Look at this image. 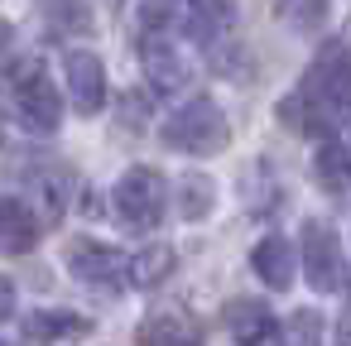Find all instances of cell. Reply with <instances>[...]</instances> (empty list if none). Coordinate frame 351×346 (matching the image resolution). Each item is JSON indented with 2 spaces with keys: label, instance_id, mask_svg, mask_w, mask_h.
Instances as JSON below:
<instances>
[{
  "label": "cell",
  "instance_id": "6da1fadb",
  "mask_svg": "<svg viewBox=\"0 0 351 346\" xmlns=\"http://www.w3.org/2000/svg\"><path fill=\"white\" fill-rule=\"evenodd\" d=\"M159 140H164L169 149H188V154H217V149H226L231 125H226V116L217 111V101H188V106H178V111L164 121Z\"/></svg>",
  "mask_w": 351,
  "mask_h": 346
},
{
  "label": "cell",
  "instance_id": "7a4b0ae2",
  "mask_svg": "<svg viewBox=\"0 0 351 346\" xmlns=\"http://www.w3.org/2000/svg\"><path fill=\"white\" fill-rule=\"evenodd\" d=\"M164 207H169V193L154 169H130L116 183V212L130 231H154L164 221Z\"/></svg>",
  "mask_w": 351,
  "mask_h": 346
},
{
  "label": "cell",
  "instance_id": "3957f363",
  "mask_svg": "<svg viewBox=\"0 0 351 346\" xmlns=\"http://www.w3.org/2000/svg\"><path fill=\"white\" fill-rule=\"evenodd\" d=\"M10 82H15V116L25 121V130H39V135L58 130V121H63V101H58V92L49 87V77L39 73V63L15 68Z\"/></svg>",
  "mask_w": 351,
  "mask_h": 346
},
{
  "label": "cell",
  "instance_id": "277c9868",
  "mask_svg": "<svg viewBox=\"0 0 351 346\" xmlns=\"http://www.w3.org/2000/svg\"><path fill=\"white\" fill-rule=\"evenodd\" d=\"M63 82H68V97H73V106H77L82 116H97V111L106 106V68H101L97 53L73 49V53L63 58Z\"/></svg>",
  "mask_w": 351,
  "mask_h": 346
},
{
  "label": "cell",
  "instance_id": "5b68a950",
  "mask_svg": "<svg viewBox=\"0 0 351 346\" xmlns=\"http://www.w3.org/2000/svg\"><path fill=\"white\" fill-rule=\"evenodd\" d=\"M298 255H303V274H308L313 288H322V293L337 288V279H341V240H337L322 221H308V226H303Z\"/></svg>",
  "mask_w": 351,
  "mask_h": 346
},
{
  "label": "cell",
  "instance_id": "8992f818",
  "mask_svg": "<svg viewBox=\"0 0 351 346\" xmlns=\"http://www.w3.org/2000/svg\"><path fill=\"white\" fill-rule=\"evenodd\" d=\"M68 269L77 274V279H87V284H121V269L130 274V260H121V250L116 245H106V240H73L68 245Z\"/></svg>",
  "mask_w": 351,
  "mask_h": 346
},
{
  "label": "cell",
  "instance_id": "52a82bcc",
  "mask_svg": "<svg viewBox=\"0 0 351 346\" xmlns=\"http://www.w3.org/2000/svg\"><path fill=\"white\" fill-rule=\"evenodd\" d=\"M226 332L241 346H260L265 336H274V312L260 298H231L226 303Z\"/></svg>",
  "mask_w": 351,
  "mask_h": 346
},
{
  "label": "cell",
  "instance_id": "ba28073f",
  "mask_svg": "<svg viewBox=\"0 0 351 346\" xmlns=\"http://www.w3.org/2000/svg\"><path fill=\"white\" fill-rule=\"evenodd\" d=\"M250 269L269 284V288H289L293 284V269H298V260H293V250H289V240H279V236H265V240H255V250H250Z\"/></svg>",
  "mask_w": 351,
  "mask_h": 346
},
{
  "label": "cell",
  "instance_id": "9c48e42d",
  "mask_svg": "<svg viewBox=\"0 0 351 346\" xmlns=\"http://www.w3.org/2000/svg\"><path fill=\"white\" fill-rule=\"evenodd\" d=\"M313 87L327 97V101H346L351 97V58L341 44L322 49V58L313 63Z\"/></svg>",
  "mask_w": 351,
  "mask_h": 346
},
{
  "label": "cell",
  "instance_id": "30bf717a",
  "mask_svg": "<svg viewBox=\"0 0 351 346\" xmlns=\"http://www.w3.org/2000/svg\"><path fill=\"white\" fill-rule=\"evenodd\" d=\"M29 212L44 217V221H58L68 212V178L58 169H39L29 178Z\"/></svg>",
  "mask_w": 351,
  "mask_h": 346
},
{
  "label": "cell",
  "instance_id": "8fae6325",
  "mask_svg": "<svg viewBox=\"0 0 351 346\" xmlns=\"http://www.w3.org/2000/svg\"><path fill=\"white\" fill-rule=\"evenodd\" d=\"M39 217L20 202V197H5V250H15V255H25V250H34V240H39V226H34Z\"/></svg>",
  "mask_w": 351,
  "mask_h": 346
},
{
  "label": "cell",
  "instance_id": "7c38bea8",
  "mask_svg": "<svg viewBox=\"0 0 351 346\" xmlns=\"http://www.w3.org/2000/svg\"><path fill=\"white\" fill-rule=\"evenodd\" d=\"M173 269H178V260H173L169 245H145V250L130 260V279H135L140 288H159Z\"/></svg>",
  "mask_w": 351,
  "mask_h": 346
},
{
  "label": "cell",
  "instance_id": "4fadbf2b",
  "mask_svg": "<svg viewBox=\"0 0 351 346\" xmlns=\"http://www.w3.org/2000/svg\"><path fill=\"white\" fill-rule=\"evenodd\" d=\"M145 77H149L154 92H178L183 87V68H178V58L164 44H149L145 49Z\"/></svg>",
  "mask_w": 351,
  "mask_h": 346
},
{
  "label": "cell",
  "instance_id": "5bb4252c",
  "mask_svg": "<svg viewBox=\"0 0 351 346\" xmlns=\"http://www.w3.org/2000/svg\"><path fill=\"white\" fill-rule=\"evenodd\" d=\"M212 202H217V188H212V178H202V173H188V178L178 183V212H183V221H202V217L212 212Z\"/></svg>",
  "mask_w": 351,
  "mask_h": 346
},
{
  "label": "cell",
  "instance_id": "9a60e30c",
  "mask_svg": "<svg viewBox=\"0 0 351 346\" xmlns=\"http://www.w3.org/2000/svg\"><path fill=\"white\" fill-rule=\"evenodd\" d=\"M317 178H322V188L341 193V188L351 183V149L337 145V140H327V145L317 149Z\"/></svg>",
  "mask_w": 351,
  "mask_h": 346
},
{
  "label": "cell",
  "instance_id": "2e32d148",
  "mask_svg": "<svg viewBox=\"0 0 351 346\" xmlns=\"http://www.w3.org/2000/svg\"><path fill=\"white\" fill-rule=\"evenodd\" d=\"M327 5H332V0H279V20L293 34H313V29H322Z\"/></svg>",
  "mask_w": 351,
  "mask_h": 346
},
{
  "label": "cell",
  "instance_id": "e0dca14e",
  "mask_svg": "<svg viewBox=\"0 0 351 346\" xmlns=\"http://www.w3.org/2000/svg\"><path fill=\"white\" fill-rule=\"evenodd\" d=\"M87 327H92V322H87V317H77V312H34V317H29L34 341H63V336L87 332Z\"/></svg>",
  "mask_w": 351,
  "mask_h": 346
},
{
  "label": "cell",
  "instance_id": "ac0fdd59",
  "mask_svg": "<svg viewBox=\"0 0 351 346\" xmlns=\"http://www.w3.org/2000/svg\"><path fill=\"white\" fill-rule=\"evenodd\" d=\"M279 121L293 130V135H322V116L308 97H284L279 101Z\"/></svg>",
  "mask_w": 351,
  "mask_h": 346
},
{
  "label": "cell",
  "instance_id": "d6986e66",
  "mask_svg": "<svg viewBox=\"0 0 351 346\" xmlns=\"http://www.w3.org/2000/svg\"><path fill=\"white\" fill-rule=\"evenodd\" d=\"M284 346H322V312L303 308L284 322Z\"/></svg>",
  "mask_w": 351,
  "mask_h": 346
},
{
  "label": "cell",
  "instance_id": "ffe728a7",
  "mask_svg": "<svg viewBox=\"0 0 351 346\" xmlns=\"http://www.w3.org/2000/svg\"><path fill=\"white\" fill-rule=\"evenodd\" d=\"M140 346H193V336H188L173 317H154V322H145Z\"/></svg>",
  "mask_w": 351,
  "mask_h": 346
},
{
  "label": "cell",
  "instance_id": "44dd1931",
  "mask_svg": "<svg viewBox=\"0 0 351 346\" xmlns=\"http://www.w3.org/2000/svg\"><path fill=\"white\" fill-rule=\"evenodd\" d=\"M49 5H53V20L63 29H73V34H87L92 29V15H87L82 0H49Z\"/></svg>",
  "mask_w": 351,
  "mask_h": 346
},
{
  "label": "cell",
  "instance_id": "7402d4cb",
  "mask_svg": "<svg viewBox=\"0 0 351 346\" xmlns=\"http://www.w3.org/2000/svg\"><path fill=\"white\" fill-rule=\"evenodd\" d=\"M121 121H125V125H140V121H145V106H140V97H125V101H121Z\"/></svg>",
  "mask_w": 351,
  "mask_h": 346
}]
</instances>
